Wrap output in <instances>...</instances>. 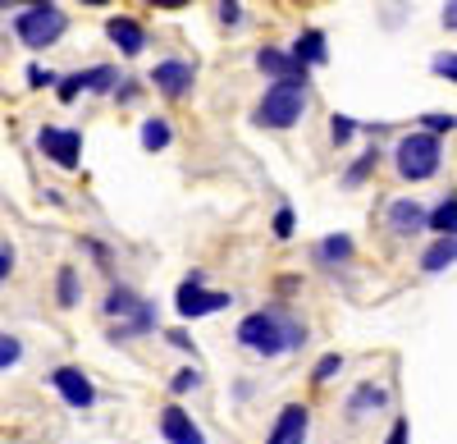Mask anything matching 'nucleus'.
<instances>
[{
  "label": "nucleus",
  "instance_id": "9",
  "mask_svg": "<svg viewBox=\"0 0 457 444\" xmlns=\"http://www.w3.org/2000/svg\"><path fill=\"white\" fill-rule=\"evenodd\" d=\"M193 79H197V69L183 64V60H165V64H156V73H151V83H156L165 96H183L187 88H193Z\"/></svg>",
  "mask_w": 457,
  "mask_h": 444
},
{
  "label": "nucleus",
  "instance_id": "16",
  "mask_svg": "<svg viewBox=\"0 0 457 444\" xmlns=\"http://www.w3.org/2000/svg\"><path fill=\"white\" fill-rule=\"evenodd\" d=\"M430 230H439V239H453V230H457V197L448 193L439 206H435V215H430Z\"/></svg>",
  "mask_w": 457,
  "mask_h": 444
},
{
  "label": "nucleus",
  "instance_id": "13",
  "mask_svg": "<svg viewBox=\"0 0 457 444\" xmlns=\"http://www.w3.org/2000/svg\"><path fill=\"white\" fill-rule=\"evenodd\" d=\"M110 83H114V69H87V73H73V79H64V88H60V101H73L83 88L105 92Z\"/></svg>",
  "mask_w": 457,
  "mask_h": 444
},
{
  "label": "nucleus",
  "instance_id": "10",
  "mask_svg": "<svg viewBox=\"0 0 457 444\" xmlns=\"http://www.w3.org/2000/svg\"><path fill=\"white\" fill-rule=\"evenodd\" d=\"M256 69H265V73H275L279 83H302L307 88V69H302L293 55H284V51H275V46H265V51H256Z\"/></svg>",
  "mask_w": 457,
  "mask_h": 444
},
{
  "label": "nucleus",
  "instance_id": "35",
  "mask_svg": "<svg viewBox=\"0 0 457 444\" xmlns=\"http://www.w3.org/2000/svg\"><path fill=\"white\" fill-rule=\"evenodd\" d=\"M156 5H187V0H156Z\"/></svg>",
  "mask_w": 457,
  "mask_h": 444
},
{
  "label": "nucleus",
  "instance_id": "36",
  "mask_svg": "<svg viewBox=\"0 0 457 444\" xmlns=\"http://www.w3.org/2000/svg\"><path fill=\"white\" fill-rule=\"evenodd\" d=\"M83 5H110V0H83Z\"/></svg>",
  "mask_w": 457,
  "mask_h": 444
},
{
  "label": "nucleus",
  "instance_id": "18",
  "mask_svg": "<svg viewBox=\"0 0 457 444\" xmlns=\"http://www.w3.org/2000/svg\"><path fill=\"white\" fill-rule=\"evenodd\" d=\"M453 256H457V243H453V239H439V243L426 252V262H421V266H426V271H448V266H453Z\"/></svg>",
  "mask_w": 457,
  "mask_h": 444
},
{
  "label": "nucleus",
  "instance_id": "23",
  "mask_svg": "<svg viewBox=\"0 0 457 444\" xmlns=\"http://www.w3.org/2000/svg\"><path fill=\"white\" fill-rule=\"evenodd\" d=\"M329 133H334V142H348V138L357 133V124H353L348 115H334V124H329Z\"/></svg>",
  "mask_w": 457,
  "mask_h": 444
},
{
  "label": "nucleus",
  "instance_id": "32",
  "mask_svg": "<svg viewBox=\"0 0 457 444\" xmlns=\"http://www.w3.org/2000/svg\"><path fill=\"white\" fill-rule=\"evenodd\" d=\"M10 266H14V252H10V247H0V280L10 275Z\"/></svg>",
  "mask_w": 457,
  "mask_h": 444
},
{
  "label": "nucleus",
  "instance_id": "5",
  "mask_svg": "<svg viewBox=\"0 0 457 444\" xmlns=\"http://www.w3.org/2000/svg\"><path fill=\"white\" fill-rule=\"evenodd\" d=\"M174 303H179V316H211V312L228 307L234 298H228V293H206L202 289V275H187Z\"/></svg>",
  "mask_w": 457,
  "mask_h": 444
},
{
  "label": "nucleus",
  "instance_id": "29",
  "mask_svg": "<svg viewBox=\"0 0 457 444\" xmlns=\"http://www.w3.org/2000/svg\"><path fill=\"white\" fill-rule=\"evenodd\" d=\"M435 73H448V79H453V73H457V60H453V55H435Z\"/></svg>",
  "mask_w": 457,
  "mask_h": 444
},
{
  "label": "nucleus",
  "instance_id": "28",
  "mask_svg": "<svg viewBox=\"0 0 457 444\" xmlns=\"http://www.w3.org/2000/svg\"><path fill=\"white\" fill-rule=\"evenodd\" d=\"M275 234H279V239H288V234H293V211H288V206L275 215Z\"/></svg>",
  "mask_w": 457,
  "mask_h": 444
},
{
  "label": "nucleus",
  "instance_id": "24",
  "mask_svg": "<svg viewBox=\"0 0 457 444\" xmlns=\"http://www.w3.org/2000/svg\"><path fill=\"white\" fill-rule=\"evenodd\" d=\"M375 161H379V152H366V156H361V161L348 170V183H361V179L370 174V165H375Z\"/></svg>",
  "mask_w": 457,
  "mask_h": 444
},
{
  "label": "nucleus",
  "instance_id": "31",
  "mask_svg": "<svg viewBox=\"0 0 457 444\" xmlns=\"http://www.w3.org/2000/svg\"><path fill=\"white\" fill-rule=\"evenodd\" d=\"M220 19L224 23H238V5H234V0H224V5H220Z\"/></svg>",
  "mask_w": 457,
  "mask_h": 444
},
{
  "label": "nucleus",
  "instance_id": "14",
  "mask_svg": "<svg viewBox=\"0 0 457 444\" xmlns=\"http://www.w3.org/2000/svg\"><path fill=\"white\" fill-rule=\"evenodd\" d=\"M389 230H394V234H416V230H426V211L416 206L411 197L394 202V206H389Z\"/></svg>",
  "mask_w": 457,
  "mask_h": 444
},
{
  "label": "nucleus",
  "instance_id": "1",
  "mask_svg": "<svg viewBox=\"0 0 457 444\" xmlns=\"http://www.w3.org/2000/svg\"><path fill=\"white\" fill-rule=\"evenodd\" d=\"M238 344L261 353V357H279V353H293V348L307 344V330L288 316H279V312H252L238 325Z\"/></svg>",
  "mask_w": 457,
  "mask_h": 444
},
{
  "label": "nucleus",
  "instance_id": "33",
  "mask_svg": "<svg viewBox=\"0 0 457 444\" xmlns=\"http://www.w3.org/2000/svg\"><path fill=\"white\" fill-rule=\"evenodd\" d=\"M389 444H407V422H394V431H389Z\"/></svg>",
  "mask_w": 457,
  "mask_h": 444
},
{
  "label": "nucleus",
  "instance_id": "4",
  "mask_svg": "<svg viewBox=\"0 0 457 444\" xmlns=\"http://www.w3.org/2000/svg\"><path fill=\"white\" fill-rule=\"evenodd\" d=\"M394 161H398V174H403V179H430V174L439 170V138H430V133H407V138L398 142Z\"/></svg>",
  "mask_w": 457,
  "mask_h": 444
},
{
  "label": "nucleus",
  "instance_id": "30",
  "mask_svg": "<svg viewBox=\"0 0 457 444\" xmlns=\"http://www.w3.org/2000/svg\"><path fill=\"white\" fill-rule=\"evenodd\" d=\"M28 79H32V88H46V83H55V73H42V69H28Z\"/></svg>",
  "mask_w": 457,
  "mask_h": 444
},
{
  "label": "nucleus",
  "instance_id": "6",
  "mask_svg": "<svg viewBox=\"0 0 457 444\" xmlns=\"http://www.w3.org/2000/svg\"><path fill=\"white\" fill-rule=\"evenodd\" d=\"M37 147L55 161V165H79V152H83V138L73 133V129H42L37 133Z\"/></svg>",
  "mask_w": 457,
  "mask_h": 444
},
{
  "label": "nucleus",
  "instance_id": "15",
  "mask_svg": "<svg viewBox=\"0 0 457 444\" xmlns=\"http://www.w3.org/2000/svg\"><path fill=\"white\" fill-rule=\"evenodd\" d=\"M293 60L302 64V69H307V64H325L329 60V51H325V32H302L297 37V42H293Z\"/></svg>",
  "mask_w": 457,
  "mask_h": 444
},
{
  "label": "nucleus",
  "instance_id": "2",
  "mask_svg": "<svg viewBox=\"0 0 457 444\" xmlns=\"http://www.w3.org/2000/svg\"><path fill=\"white\" fill-rule=\"evenodd\" d=\"M302 110H307V88H302V83H275L270 92L261 96V105H256V124H265V129H293L302 120Z\"/></svg>",
  "mask_w": 457,
  "mask_h": 444
},
{
  "label": "nucleus",
  "instance_id": "26",
  "mask_svg": "<svg viewBox=\"0 0 457 444\" xmlns=\"http://www.w3.org/2000/svg\"><path fill=\"white\" fill-rule=\"evenodd\" d=\"M338 366H343V357H338V353H329V357H320V366H316V381H329V376L338 372Z\"/></svg>",
  "mask_w": 457,
  "mask_h": 444
},
{
  "label": "nucleus",
  "instance_id": "7",
  "mask_svg": "<svg viewBox=\"0 0 457 444\" xmlns=\"http://www.w3.org/2000/svg\"><path fill=\"white\" fill-rule=\"evenodd\" d=\"M51 385L64 394L69 408H92L96 403V390H92V381L79 372V366H60V372H51Z\"/></svg>",
  "mask_w": 457,
  "mask_h": 444
},
{
  "label": "nucleus",
  "instance_id": "8",
  "mask_svg": "<svg viewBox=\"0 0 457 444\" xmlns=\"http://www.w3.org/2000/svg\"><path fill=\"white\" fill-rule=\"evenodd\" d=\"M161 435L170 440V444H206V435H202V426L187 417L179 403H170V408L161 413Z\"/></svg>",
  "mask_w": 457,
  "mask_h": 444
},
{
  "label": "nucleus",
  "instance_id": "12",
  "mask_svg": "<svg viewBox=\"0 0 457 444\" xmlns=\"http://www.w3.org/2000/svg\"><path fill=\"white\" fill-rule=\"evenodd\" d=\"M105 37H110V42L120 46L124 55H137V51L146 46V32H142L133 19H110V23H105Z\"/></svg>",
  "mask_w": 457,
  "mask_h": 444
},
{
  "label": "nucleus",
  "instance_id": "25",
  "mask_svg": "<svg viewBox=\"0 0 457 444\" xmlns=\"http://www.w3.org/2000/svg\"><path fill=\"white\" fill-rule=\"evenodd\" d=\"M426 133H430V138L453 133V115H426Z\"/></svg>",
  "mask_w": 457,
  "mask_h": 444
},
{
  "label": "nucleus",
  "instance_id": "3",
  "mask_svg": "<svg viewBox=\"0 0 457 444\" xmlns=\"http://www.w3.org/2000/svg\"><path fill=\"white\" fill-rule=\"evenodd\" d=\"M69 19L55 10V5H42V10H23L14 19V32H19V42L32 46V51H42V46H55L60 37H64Z\"/></svg>",
  "mask_w": 457,
  "mask_h": 444
},
{
  "label": "nucleus",
  "instance_id": "21",
  "mask_svg": "<svg viewBox=\"0 0 457 444\" xmlns=\"http://www.w3.org/2000/svg\"><path fill=\"white\" fill-rule=\"evenodd\" d=\"M73 303H79V275L60 271V307H73Z\"/></svg>",
  "mask_w": 457,
  "mask_h": 444
},
{
  "label": "nucleus",
  "instance_id": "20",
  "mask_svg": "<svg viewBox=\"0 0 457 444\" xmlns=\"http://www.w3.org/2000/svg\"><path fill=\"white\" fill-rule=\"evenodd\" d=\"M348 256H353V239L348 234H334V239L320 243V262H348Z\"/></svg>",
  "mask_w": 457,
  "mask_h": 444
},
{
  "label": "nucleus",
  "instance_id": "19",
  "mask_svg": "<svg viewBox=\"0 0 457 444\" xmlns=\"http://www.w3.org/2000/svg\"><path fill=\"white\" fill-rule=\"evenodd\" d=\"M142 147H146V152H161V147H170V124H165V120H146V124H142Z\"/></svg>",
  "mask_w": 457,
  "mask_h": 444
},
{
  "label": "nucleus",
  "instance_id": "17",
  "mask_svg": "<svg viewBox=\"0 0 457 444\" xmlns=\"http://www.w3.org/2000/svg\"><path fill=\"white\" fill-rule=\"evenodd\" d=\"M370 408H385V390H379V385H361V390L353 394V403H348L353 417H361V413H370Z\"/></svg>",
  "mask_w": 457,
  "mask_h": 444
},
{
  "label": "nucleus",
  "instance_id": "34",
  "mask_svg": "<svg viewBox=\"0 0 457 444\" xmlns=\"http://www.w3.org/2000/svg\"><path fill=\"white\" fill-rule=\"evenodd\" d=\"M5 5L14 10V5H28V10H42V5H51V0H5Z\"/></svg>",
  "mask_w": 457,
  "mask_h": 444
},
{
  "label": "nucleus",
  "instance_id": "22",
  "mask_svg": "<svg viewBox=\"0 0 457 444\" xmlns=\"http://www.w3.org/2000/svg\"><path fill=\"white\" fill-rule=\"evenodd\" d=\"M23 357V344L14 339V335H0V372H5V366H14Z\"/></svg>",
  "mask_w": 457,
  "mask_h": 444
},
{
  "label": "nucleus",
  "instance_id": "11",
  "mask_svg": "<svg viewBox=\"0 0 457 444\" xmlns=\"http://www.w3.org/2000/svg\"><path fill=\"white\" fill-rule=\"evenodd\" d=\"M302 435H307V408H302V403H288L265 444H302Z\"/></svg>",
  "mask_w": 457,
  "mask_h": 444
},
{
  "label": "nucleus",
  "instance_id": "27",
  "mask_svg": "<svg viewBox=\"0 0 457 444\" xmlns=\"http://www.w3.org/2000/svg\"><path fill=\"white\" fill-rule=\"evenodd\" d=\"M197 385H202L197 372H179V376H174V394H187V390H197Z\"/></svg>",
  "mask_w": 457,
  "mask_h": 444
}]
</instances>
